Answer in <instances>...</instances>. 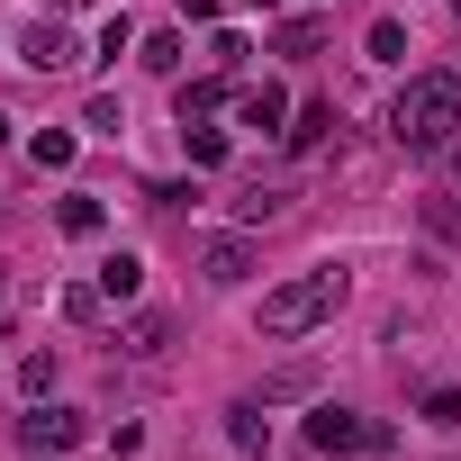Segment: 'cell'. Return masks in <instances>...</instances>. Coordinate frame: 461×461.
<instances>
[{
  "label": "cell",
  "mask_w": 461,
  "mask_h": 461,
  "mask_svg": "<svg viewBox=\"0 0 461 461\" xmlns=\"http://www.w3.org/2000/svg\"><path fill=\"white\" fill-rule=\"evenodd\" d=\"M389 136L407 154H443L461 136V73H416L398 100H389Z\"/></svg>",
  "instance_id": "6da1fadb"
},
{
  "label": "cell",
  "mask_w": 461,
  "mask_h": 461,
  "mask_svg": "<svg viewBox=\"0 0 461 461\" xmlns=\"http://www.w3.org/2000/svg\"><path fill=\"white\" fill-rule=\"evenodd\" d=\"M236 118H245L254 136H281V127H290V91H281V82H254V91H236Z\"/></svg>",
  "instance_id": "5b68a950"
},
{
  "label": "cell",
  "mask_w": 461,
  "mask_h": 461,
  "mask_svg": "<svg viewBox=\"0 0 461 461\" xmlns=\"http://www.w3.org/2000/svg\"><path fill=\"white\" fill-rule=\"evenodd\" d=\"M127 46H136V19H127V10H118V19H109V28H100V55H127Z\"/></svg>",
  "instance_id": "484cf974"
},
{
  "label": "cell",
  "mask_w": 461,
  "mask_h": 461,
  "mask_svg": "<svg viewBox=\"0 0 461 461\" xmlns=\"http://www.w3.org/2000/svg\"><path fill=\"white\" fill-rule=\"evenodd\" d=\"M425 226H434L443 245H461V208H452V199H434V208H425Z\"/></svg>",
  "instance_id": "d4e9b609"
},
{
  "label": "cell",
  "mask_w": 461,
  "mask_h": 461,
  "mask_svg": "<svg viewBox=\"0 0 461 461\" xmlns=\"http://www.w3.org/2000/svg\"><path fill=\"white\" fill-rule=\"evenodd\" d=\"M308 443H317V452H389V425H362L353 407L326 398V407L308 416Z\"/></svg>",
  "instance_id": "3957f363"
},
{
  "label": "cell",
  "mask_w": 461,
  "mask_h": 461,
  "mask_svg": "<svg viewBox=\"0 0 461 461\" xmlns=\"http://www.w3.org/2000/svg\"><path fill=\"white\" fill-rule=\"evenodd\" d=\"M452 10H461V0H452Z\"/></svg>",
  "instance_id": "d6a6232c"
},
{
  "label": "cell",
  "mask_w": 461,
  "mask_h": 461,
  "mask_svg": "<svg viewBox=\"0 0 461 461\" xmlns=\"http://www.w3.org/2000/svg\"><path fill=\"white\" fill-rule=\"evenodd\" d=\"M28 163L37 172H73V127H37L28 136Z\"/></svg>",
  "instance_id": "4fadbf2b"
},
{
  "label": "cell",
  "mask_w": 461,
  "mask_h": 461,
  "mask_svg": "<svg viewBox=\"0 0 461 461\" xmlns=\"http://www.w3.org/2000/svg\"><path fill=\"white\" fill-rule=\"evenodd\" d=\"M55 226H64V236H100V226H109V208H100L91 190H64V208H55Z\"/></svg>",
  "instance_id": "7c38bea8"
},
{
  "label": "cell",
  "mask_w": 461,
  "mask_h": 461,
  "mask_svg": "<svg viewBox=\"0 0 461 461\" xmlns=\"http://www.w3.org/2000/svg\"><path fill=\"white\" fill-rule=\"evenodd\" d=\"M326 127H335V109H326V100H308V109H290L281 145H290V154H317V145H326Z\"/></svg>",
  "instance_id": "8fae6325"
},
{
  "label": "cell",
  "mask_w": 461,
  "mask_h": 461,
  "mask_svg": "<svg viewBox=\"0 0 461 461\" xmlns=\"http://www.w3.org/2000/svg\"><path fill=\"white\" fill-rule=\"evenodd\" d=\"M226 443H236V452H272V425H263V398H236V407H226Z\"/></svg>",
  "instance_id": "30bf717a"
},
{
  "label": "cell",
  "mask_w": 461,
  "mask_h": 461,
  "mask_svg": "<svg viewBox=\"0 0 461 461\" xmlns=\"http://www.w3.org/2000/svg\"><path fill=\"white\" fill-rule=\"evenodd\" d=\"M281 208H290V190H245V199H236V217H245V226H272Z\"/></svg>",
  "instance_id": "ac0fdd59"
},
{
  "label": "cell",
  "mask_w": 461,
  "mask_h": 461,
  "mask_svg": "<svg viewBox=\"0 0 461 461\" xmlns=\"http://www.w3.org/2000/svg\"><path fill=\"white\" fill-rule=\"evenodd\" d=\"M118 353H127V362H163V353H172V317H163V308H145V317H127V335H118Z\"/></svg>",
  "instance_id": "9c48e42d"
},
{
  "label": "cell",
  "mask_w": 461,
  "mask_h": 461,
  "mask_svg": "<svg viewBox=\"0 0 461 461\" xmlns=\"http://www.w3.org/2000/svg\"><path fill=\"white\" fill-rule=\"evenodd\" d=\"M0 299H10V263H0Z\"/></svg>",
  "instance_id": "4dcf8cb0"
},
{
  "label": "cell",
  "mask_w": 461,
  "mask_h": 461,
  "mask_svg": "<svg viewBox=\"0 0 461 461\" xmlns=\"http://www.w3.org/2000/svg\"><path fill=\"white\" fill-rule=\"evenodd\" d=\"M452 172H461V145H452Z\"/></svg>",
  "instance_id": "1f68e13d"
},
{
  "label": "cell",
  "mask_w": 461,
  "mask_h": 461,
  "mask_svg": "<svg viewBox=\"0 0 461 461\" xmlns=\"http://www.w3.org/2000/svg\"><path fill=\"white\" fill-rule=\"evenodd\" d=\"M317 46H326V19H290L281 28V55H317Z\"/></svg>",
  "instance_id": "d6986e66"
},
{
  "label": "cell",
  "mask_w": 461,
  "mask_h": 461,
  "mask_svg": "<svg viewBox=\"0 0 461 461\" xmlns=\"http://www.w3.org/2000/svg\"><path fill=\"white\" fill-rule=\"evenodd\" d=\"M82 127H91V136H118V127H127V109H118V100H109V91H100V100H91V118H82Z\"/></svg>",
  "instance_id": "603a6c76"
},
{
  "label": "cell",
  "mask_w": 461,
  "mask_h": 461,
  "mask_svg": "<svg viewBox=\"0 0 461 461\" xmlns=\"http://www.w3.org/2000/svg\"><path fill=\"white\" fill-rule=\"evenodd\" d=\"M181 145H190V163H199V172H208V163H226V136H217V127H181Z\"/></svg>",
  "instance_id": "ffe728a7"
},
{
  "label": "cell",
  "mask_w": 461,
  "mask_h": 461,
  "mask_svg": "<svg viewBox=\"0 0 461 461\" xmlns=\"http://www.w3.org/2000/svg\"><path fill=\"white\" fill-rule=\"evenodd\" d=\"M19 443H28V452H73V443H82V416H73V407H37V416L19 425Z\"/></svg>",
  "instance_id": "8992f818"
},
{
  "label": "cell",
  "mask_w": 461,
  "mask_h": 461,
  "mask_svg": "<svg viewBox=\"0 0 461 461\" xmlns=\"http://www.w3.org/2000/svg\"><path fill=\"white\" fill-rule=\"evenodd\" d=\"M100 290H109V299H136V290H145V263H136V254H109V263H100Z\"/></svg>",
  "instance_id": "5bb4252c"
},
{
  "label": "cell",
  "mask_w": 461,
  "mask_h": 461,
  "mask_svg": "<svg viewBox=\"0 0 461 461\" xmlns=\"http://www.w3.org/2000/svg\"><path fill=\"white\" fill-rule=\"evenodd\" d=\"M64 10H91V0H55V19H64Z\"/></svg>",
  "instance_id": "f546056e"
},
{
  "label": "cell",
  "mask_w": 461,
  "mask_h": 461,
  "mask_svg": "<svg viewBox=\"0 0 461 461\" xmlns=\"http://www.w3.org/2000/svg\"><path fill=\"white\" fill-rule=\"evenodd\" d=\"M199 272H208L217 290H236V281L254 272V245H245V236H208V245H199Z\"/></svg>",
  "instance_id": "52a82bcc"
},
{
  "label": "cell",
  "mask_w": 461,
  "mask_h": 461,
  "mask_svg": "<svg viewBox=\"0 0 461 461\" xmlns=\"http://www.w3.org/2000/svg\"><path fill=\"white\" fill-rule=\"evenodd\" d=\"M55 308H64L73 326H100V308H109V290H100V281H73V290H64Z\"/></svg>",
  "instance_id": "9a60e30c"
},
{
  "label": "cell",
  "mask_w": 461,
  "mask_h": 461,
  "mask_svg": "<svg viewBox=\"0 0 461 461\" xmlns=\"http://www.w3.org/2000/svg\"><path fill=\"white\" fill-rule=\"evenodd\" d=\"M425 416L434 425H461V389H425Z\"/></svg>",
  "instance_id": "4316f807"
},
{
  "label": "cell",
  "mask_w": 461,
  "mask_h": 461,
  "mask_svg": "<svg viewBox=\"0 0 461 461\" xmlns=\"http://www.w3.org/2000/svg\"><path fill=\"white\" fill-rule=\"evenodd\" d=\"M19 64H28V73H82L91 55H82V37H73L64 19H37V28L19 37Z\"/></svg>",
  "instance_id": "277c9868"
},
{
  "label": "cell",
  "mask_w": 461,
  "mask_h": 461,
  "mask_svg": "<svg viewBox=\"0 0 461 461\" xmlns=\"http://www.w3.org/2000/svg\"><path fill=\"white\" fill-rule=\"evenodd\" d=\"M181 19H217V0H181Z\"/></svg>",
  "instance_id": "83f0119b"
},
{
  "label": "cell",
  "mask_w": 461,
  "mask_h": 461,
  "mask_svg": "<svg viewBox=\"0 0 461 461\" xmlns=\"http://www.w3.org/2000/svg\"><path fill=\"white\" fill-rule=\"evenodd\" d=\"M19 380H28V398H46V389H55V353H28V362H19Z\"/></svg>",
  "instance_id": "cb8c5ba5"
},
{
  "label": "cell",
  "mask_w": 461,
  "mask_h": 461,
  "mask_svg": "<svg viewBox=\"0 0 461 461\" xmlns=\"http://www.w3.org/2000/svg\"><path fill=\"white\" fill-rule=\"evenodd\" d=\"M208 64H217V73H236V64H245V37H236V28H217V37H208Z\"/></svg>",
  "instance_id": "44dd1931"
},
{
  "label": "cell",
  "mask_w": 461,
  "mask_h": 461,
  "mask_svg": "<svg viewBox=\"0 0 461 461\" xmlns=\"http://www.w3.org/2000/svg\"><path fill=\"white\" fill-rule=\"evenodd\" d=\"M344 290H353V281H344L335 263H317V272L263 290V335H308V326H326V317L344 308Z\"/></svg>",
  "instance_id": "7a4b0ae2"
},
{
  "label": "cell",
  "mask_w": 461,
  "mask_h": 461,
  "mask_svg": "<svg viewBox=\"0 0 461 461\" xmlns=\"http://www.w3.org/2000/svg\"><path fill=\"white\" fill-rule=\"evenodd\" d=\"M308 389H317V371H308V362H290V371H272V380H263V407H281V398H308Z\"/></svg>",
  "instance_id": "e0dca14e"
},
{
  "label": "cell",
  "mask_w": 461,
  "mask_h": 461,
  "mask_svg": "<svg viewBox=\"0 0 461 461\" xmlns=\"http://www.w3.org/2000/svg\"><path fill=\"white\" fill-rule=\"evenodd\" d=\"M145 64H154V73H181V37H172V28H163V37H145Z\"/></svg>",
  "instance_id": "7402d4cb"
},
{
  "label": "cell",
  "mask_w": 461,
  "mask_h": 461,
  "mask_svg": "<svg viewBox=\"0 0 461 461\" xmlns=\"http://www.w3.org/2000/svg\"><path fill=\"white\" fill-rule=\"evenodd\" d=\"M10 127H19V118H10V109H0V145H10Z\"/></svg>",
  "instance_id": "f1b7e54d"
},
{
  "label": "cell",
  "mask_w": 461,
  "mask_h": 461,
  "mask_svg": "<svg viewBox=\"0 0 461 461\" xmlns=\"http://www.w3.org/2000/svg\"><path fill=\"white\" fill-rule=\"evenodd\" d=\"M226 100H236V91H226V73H199V82H172V118L181 127H199L208 109H226Z\"/></svg>",
  "instance_id": "ba28073f"
},
{
  "label": "cell",
  "mask_w": 461,
  "mask_h": 461,
  "mask_svg": "<svg viewBox=\"0 0 461 461\" xmlns=\"http://www.w3.org/2000/svg\"><path fill=\"white\" fill-rule=\"evenodd\" d=\"M362 46H371V64H407V28H398V19H371Z\"/></svg>",
  "instance_id": "2e32d148"
}]
</instances>
